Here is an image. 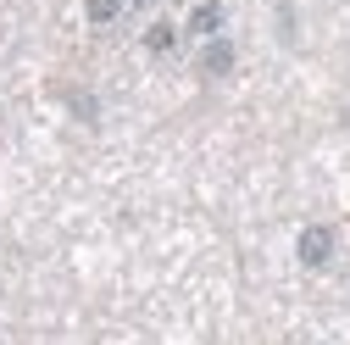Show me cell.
Masks as SVG:
<instances>
[{
	"mask_svg": "<svg viewBox=\"0 0 350 345\" xmlns=\"http://www.w3.org/2000/svg\"><path fill=\"white\" fill-rule=\"evenodd\" d=\"M334 229L328 223H306L300 229V240H295V256H300V268H312V273H323L328 262H334Z\"/></svg>",
	"mask_w": 350,
	"mask_h": 345,
	"instance_id": "1",
	"label": "cell"
},
{
	"mask_svg": "<svg viewBox=\"0 0 350 345\" xmlns=\"http://www.w3.org/2000/svg\"><path fill=\"white\" fill-rule=\"evenodd\" d=\"M234 62H239V51H234L228 34H217V39H206V45H200V78H228Z\"/></svg>",
	"mask_w": 350,
	"mask_h": 345,
	"instance_id": "2",
	"label": "cell"
},
{
	"mask_svg": "<svg viewBox=\"0 0 350 345\" xmlns=\"http://www.w3.org/2000/svg\"><path fill=\"white\" fill-rule=\"evenodd\" d=\"M223 23H228L223 0H206V6H195V12H189L184 34H189V39H217V34H223Z\"/></svg>",
	"mask_w": 350,
	"mask_h": 345,
	"instance_id": "3",
	"label": "cell"
},
{
	"mask_svg": "<svg viewBox=\"0 0 350 345\" xmlns=\"http://www.w3.org/2000/svg\"><path fill=\"white\" fill-rule=\"evenodd\" d=\"M172 45H178V28L172 23H150L145 28V51L150 56H172Z\"/></svg>",
	"mask_w": 350,
	"mask_h": 345,
	"instance_id": "4",
	"label": "cell"
},
{
	"mask_svg": "<svg viewBox=\"0 0 350 345\" xmlns=\"http://www.w3.org/2000/svg\"><path fill=\"white\" fill-rule=\"evenodd\" d=\"M83 17H90L95 28H106V23L122 17V0H83Z\"/></svg>",
	"mask_w": 350,
	"mask_h": 345,
	"instance_id": "5",
	"label": "cell"
},
{
	"mask_svg": "<svg viewBox=\"0 0 350 345\" xmlns=\"http://www.w3.org/2000/svg\"><path fill=\"white\" fill-rule=\"evenodd\" d=\"M67 106H72V112H78L83 123H95V117H100V106H95L90 95H67Z\"/></svg>",
	"mask_w": 350,
	"mask_h": 345,
	"instance_id": "6",
	"label": "cell"
}]
</instances>
